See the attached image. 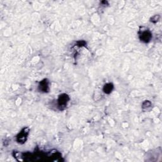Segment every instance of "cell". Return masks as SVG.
I'll list each match as a JSON object with an SVG mask.
<instances>
[{
  "instance_id": "cell-1",
  "label": "cell",
  "mask_w": 162,
  "mask_h": 162,
  "mask_svg": "<svg viewBox=\"0 0 162 162\" xmlns=\"http://www.w3.org/2000/svg\"><path fill=\"white\" fill-rule=\"evenodd\" d=\"M29 133V129L28 127L23 128L20 132L17 135V141L19 143H24L26 141L27 136Z\"/></svg>"
},
{
  "instance_id": "cell-2",
  "label": "cell",
  "mask_w": 162,
  "mask_h": 162,
  "mask_svg": "<svg viewBox=\"0 0 162 162\" xmlns=\"http://www.w3.org/2000/svg\"><path fill=\"white\" fill-rule=\"evenodd\" d=\"M70 100L69 96L66 94H62L60 95L58 99V105L60 110H63L67 106Z\"/></svg>"
},
{
  "instance_id": "cell-3",
  "label": "cell",
  "mask_w": 162,
  "mask_h": 162,
  "mask_svg": "<svg viewBox=\"0 0 162 162\" xmlns=\"http://www.w3.org/2000/svg\"><path fill=\"white\" fill-rule=\"evenodd\" d=\"M152 37V33L148 30H145L144 31H143L139 35L140 39L144 43H148L151 40Z\"/></svg>"
},
{
  "instance_id": "cell-4",
  "label": "cell",
  "mask_w": 162,
  "mask_h": 162,
  "mask_svg": "<svg viewBox=\"0 0 162 162\" xmlns=\"http://www.w3.org/2000/svg\"><path fill=\"white\" fill-rule=\"evenodd\" d=\"M39 88L40 91H41L42 92L46 93V92H48L49 91L48 81H47V79H44L40 82Z\"/></svg>"
},
{
  "instance_id": "cell-5",
  "label": "cell",
  "mask_w": 162,
  "mask_h": 162,
  "mask_svg": "<svg viewBox=\"0 0 162 162\" xmlns=\"http://www.w3.org/2000/svg\"><path fill=\"white\" fill-rule=\"evenodd\" d=\"M114 89V85L111 83H108L105 85L103 88V91L106 94H110Z\"/></svg>"
}]
</instances>
